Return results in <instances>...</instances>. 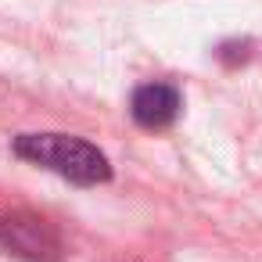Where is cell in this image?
<instances>
[{
    "instance_id": "cell-1",
    "label": "cell",
    "mask_w": 262,
    "mask_h": 262,
    "mask_svg": "<svg viewBox=\"0 0 262 262\" xmlns=\"http://www.w3.org/2000/svg\"><path fill=\"white\" fill-rule=\"evenodd\" d=\"M15 155L29 165L51 169L79 187H97L112 180V165L104 158V151H97L90 140L83 137H69V133H22L15 137Z\"/></svg>"
},
{
    "instance_id": "cell-2",
    "label": "cell",
    "mask_w": 262,
    "mask_h": 262,
    "mask_svg": "<svg viewBox=\"0 0 262 262\" xmlns=\"http://www.w3.org/2000/svg\"><path fill=\"white\" fill-rule=\"evenodd\" d=\"M0 248H8L11 255L29 258V262H58L61 258L58 230L29 208H11L0 215Z\"/></svg>"
},
{
    "instance_id": "cell-3",
    "label": "cell",
    "mask_w": 262,
    "mask_h": 262,
    "mask_svg": "<svg viewBox=\"0 0 262 262\" xmlns=\"http://www.w3.org/2000/svg\"><path fill=\"white\" fill-rule=\"evenodd\" d=\"M183 101H180V90L169 86V83H144L133 90V101H129V115L137 119V126L144 129H165L176 122Z\"/></svg>"
}]
</instances>
